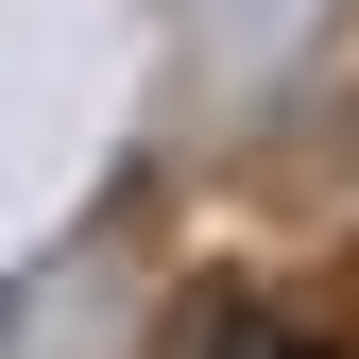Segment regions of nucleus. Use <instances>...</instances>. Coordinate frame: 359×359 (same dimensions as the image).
Wrapping results in <instances>:
<instances>
[{
	"mask_svg": "<svg viewBox=\"0 0 359 359\" xmlns=\"http://www.w3.org/2000/svg\"><path fill=\"white\" fill-rule=\"evenodd\" d=\"M205 359H325V342H308V325H274V308H222V342Z\"/></svg>",
	"mask_w": 359,
	"mask_h": 359,
	"instance_id": "obj_1",
	"label": "nucleus"
}]
</instances>
